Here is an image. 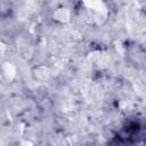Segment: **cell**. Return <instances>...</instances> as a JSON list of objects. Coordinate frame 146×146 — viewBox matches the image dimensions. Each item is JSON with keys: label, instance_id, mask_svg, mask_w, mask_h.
I'll return each mask as SVG.
<instances>
[{"label": "cell", "instance_id": "6da1fadb", "mask_svg": "<svg viewBox=\"0 0 146 146\" xmlns=\"http://www.w3.org/2000/svg\"><path fill=\"white\" fill-rule=\"evenodd\" d=\"M56 18L57 19H60V21H66L68 18V11L65 9V8H62L59 9L57 13H56Z\"/></svg>", "mask_w": 146, "mask_h": 146}]
</instances>
